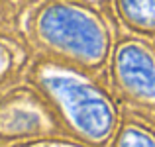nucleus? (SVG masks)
Instances as JSON below:
<instances>
[{
  "mask_svg": "<svg viewBox=\"0 0 155 147\" xmlns=\"http://www.w3.org/2000/svg\"><path fill=\"white\" fill-rule=\"evenodd\" d=\"M49 87L57 94H61V100H65V104L69 106L77 126H81L91 136H102L106 132L108 112H106L104 104L88 88L63 79L49 80Z\"/></svg>",
  "mask_w": 155,
  "mask_h": 147,
  "instance_id": "nucleus-1",
  "label": "nucleus"
},
{
  "mask_svg": "<svg viewBox=\"0 0 155 147\" xmlns=\"http://www.w3.org/2000/svg\"><path fill=\"white\" fill-rule=\"evenodd\" d=\"M45 31H49V38L59 45L73 47L81 53H92L98 51V34L88 22L83 18L71 14V12H59L45 18Z\"/></svg>",
  "mask_w": 155,
  "mask_h": 147,
  "instance_id": "nucleus-2",
  "label": "nucleus"
},
{
  "mask_svg": "<svg viewBox=\"0 0 155 147\" xmlns=\"http://www.w3.org/2000/svg\"><path fill=\"white\" fill-rule=\"evenodd\" d=\"M120 75L132 90L145 96H155V69L141 49L126 47L120 53Z\"/></svg>",
  "mask_w": 155,
  "mask_h": 147,
  "instance_id": "nucleus-3",
  "label": "nucleus"
},
{
  "mask_svg": "<svg viewBox=\"0 0 155 147\" xmlns=\"http://www.w3.org/2000/svg\"><path fill=\"white\" fill-rule=\"evenodd\" d=\"M122 147H155V141L145 133H140L136 129H130L122 137Z\"/></svg>",
  "mask_w": 155,
  "mask_h": 147,
  "instance_id": "nucleus-4",
  "label": "nucleus"
}]
</instances>
